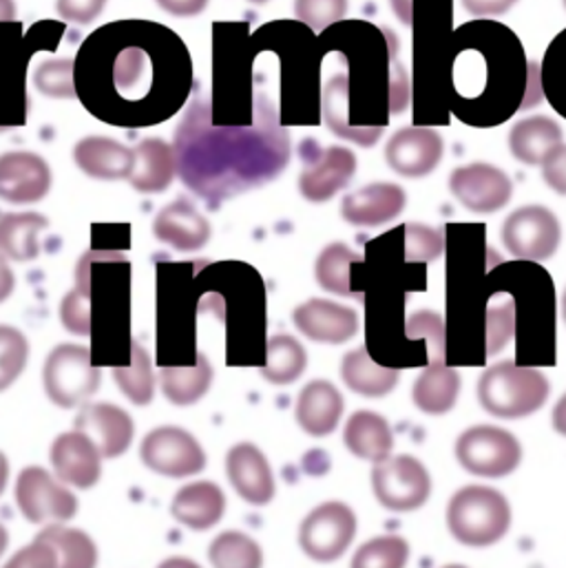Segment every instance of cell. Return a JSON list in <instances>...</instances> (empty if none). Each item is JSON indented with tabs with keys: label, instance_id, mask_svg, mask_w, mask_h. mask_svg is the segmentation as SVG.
Returning a JSON list of instances; mask_svg holds the SVG:
<instances>
[{
	"label": "cell",
	"instance_id": "obj_26",
	"mask_svg": "<svg viewBox=\"0 0 566 568\" xmlns=\"http://www.w3.org/2000/svg\"><path fill=\"white\" fill-rule=\"evenodd\" d=\"M341 378L347 389L363 398H383L396 389L401 372L396 367L376 363L367 347H356L343 356Z\"/></svg>",
	"mask_w": 566,
	"mask_h": 568
},
{
	"label": "cell",
	"instance_id": "obj_37",
	"mask_svg": "<svg viewBox=\"0 0 566 568\" xmlns=\"http://www.w3.org/2000/svg\"><path fill=\"white\" fill-rule=\"evenodd\" d=\"M410 562V545L401 536H378L361 545L350 568H405Z\"/></svg>",
	"mask_w": 566,
	"mask_h": 568
},
{
	"label": "cell",
	"instance_id": "obj_52",
	"mask_svg": "<svg viewBox=\"0 0 566 568\" xmlns=\"http://www.w3.org/2000/svg\"><path fill=\"white\" fill-rule=\"evenodd\" d=\"M158 568H202L195 560L191 558H182V556H175V558H166L164 562H160Z\"/></svg>",
	"mask_w": 566,
	"mask_h": 568
},
{
	"label": "cell",
	"instance_id": "obj_31",
	"mask_svg": "<svg viewBox=\"0 0 566 568\" xmlns=\"http://www.w3.org/2000/svg\"><path fill=\"white\" fill-rule=\"evenodd\" d=\"M38 536L55 549L58 568H98V545L87 531L67 525H47Z\"/></svg>",
	"mask_w": 566,
	"mask_h": 568
},
{
	"label": "cell",
	"instance_id": "obj_18",
	"mask_svg": "<svg viewBox=\"0 0 566 568\" xmlns=\"http://www.w3.org/2000/svg\"><path fill=\"white\" fill-rule=\"evenodd\" d=\"M407 204V195L398 184L374 182L367 184L341 202V217L350 226L376 229L394 222Z\"/></svg>",
	"mask_w": 566,
	"mask_h": 568
},
{
	"label": "cell",
	"instance_id": "obj_15",
	"mask_svg": "<svg viewBox=\"0 0 566 568\" xmlns=\"http://www.w3.org/2000/svg\"><path fill=\"white\" fill-rule=\"evenodd\" d=\"M294 327L310 341L323 345H343L358 334V314L354 307L330 298H307L292 310Z\"/></svg>",
	"mask_w": 566,
	"mask_h": 568
},
{
	"label": "cell",
	"instance_id": "obj_22",
	"mask_svg": "<svg viewBox=\"0 0 566 568\" xmlns=\"http://www.w3.org/2000/svg\"><path fill=\"white\" fill-rule=\"evenodd\" d=\"M178 173L175 146L162 138H144L133 149V169L129 184L142 195L164 193Z\"/></svg>",
	"mask_w": 566,
	"mask_h": 568
},
{
	"label": "cell",
	"instance_id": "obj_43",
	"mask_svg": "<svg viewBox=\"0 0 566 568\" xmlns=\"http://www.w3.org/2000/svg\"><path fill=\"white\" fill-rule=\"evenodd\" d=\"M514 334V303L489 307L487 312V354H498Z\"/></svg>",
	"mask_w": 566,
	"mask_h": 568
},
{
	"label": "cell",
	"instance_id": "obj_59",
	"mask_svg": "<svg viewBox=\"0 0 566 568\" xmlns=\"http://www.w3.org/2000/svg\"><path fill=\"white\" fill-rule=\"evenodd\" d=\"M565 7H566V0H565Z\"/></svg>",
	"mask_w": 566,
	"mask_h": 568
},
{
	"label": "cell",
	"instance_id": "obj_17",
	"mask_svg": "<svg viewBox=\"0 0 566 568\" xmlns=\"http://www.w3.org/2000/svg\"><path fill=\"white\" fill-rule=\"evenodd\" d=\"M75 427L84 432L100 449L104 460L124 456L135 436V420L127 409L113 403H87L75 416Z\"/></svg>",
	"mask_w": 566,
	"mask_h": 568
},
{
	"label": "cell",
	"instance_id": "obj_57",
	"mask_svg": "<svg viewBox=\"0 0 566 568\" xmlns=\"http://www.w3.org/2000/svg\"><path fill=\"white\" fill-rule=\"evenodd\" d=\"M249 2H253V4H266L269 0H249Z\"/></svg>",
	"mask_w": 566,
	"mask_h": 568
},
{
	"label": "cell",
	"instance_id": "obj_39",
	"mask_svg": "<svg viewBox=\"0 0 566 568\" xmlns=\"http://www.w3.org/2000/svg\"><path fill=\"white\" fill-rule=\"evenodd\" d=\"M29 356V338L18 327L0 323V394L22 376Z\"/></svg>",
	"mask_w": 566,
	"mask_h": 568
},
{
	"label": "cell",
	"instance_id": "obj_44",
	"mask_svg": "<svg viewBox=\"0 0 566 568\" xmlns=\"http://www.w3.org/2000/svg\"><path fill=\"white\" fill-rule=\"evenodd\" d=\"M2 568H58V554L44 538L36 536L27 547L18 549Z\"/></svg>",
	"mask_w": 566,
	"mask_h": 568
},
{
	"label": "cell",
	"instance_id": "obj_16",
	"mask_svg": "<svg viewBox=\"0 0 566 568\" xmlns=\"http://www.w3.org/2000/svg\"><path fill=\"white\" fill-rule=\"evenodd\" d=\"M51 191V166L31 151L0 155V200L7 204H38Z\"/></svg>",
	"mask_w": 566,
	"mask_h": 568
},
{
	"label": "cell",
	"instance_id": "obj_23",
	"mask_svg": "<svg viewBox=\"0 0 566 568\" xmlns=\"http://www.w3.org/2000/svg\"><path fill=\"white\" fill-rule=\"evenodd\" d=\"M73 162L87 178L93 180H129L133 169V149L107 135H89L75 142Z\"/></svg>",
	"mask_w": 566,
	"mask_h": 568
},
{
	"label": "cell",
	"instance_id": "obj_50",
	"mask_svg": "<svg viewBox=\"0 0 566 568\" xmlns=\"http://www.w3.org/2000/svg\"><path fill=\"white\" fill-rule=\"evenodd\" d=\"M392 7L396 11V16L401 18V22L405 24H414V7H412V0H392Z\"/></svg>",
	"mask_w": 566,
	"mask_h": 568
},
{
	"label": "cell",
	"instance_id": "obj_30",
	"mask_svg": "<svg viewBox=\"0 0 566 568\" xmlns=\"http://www.w3.org/2000/svg\"><path fill=\"white\" fill-rule=\"evenodd\" d=\"M111 376H113L118 389L122 392V396L129 403H133L135 407H146L153 403L158 376L153 372L151 354L140 343H135V341L131 343L129 363L122 367H113Z\"/></svg>",
	"mask_w": 566,
	"mask_h": 568
},
{
	"label": "cell",
	"instance_id": "obj_48",
	"mask_svg": "<svg viewBox=\"0 0 566 568\" xmlns=\"http://www.w3.org/2000/svg\"><path fill=\"white\" fill-rule=\"evenodd\" d=\"M166 13L175 16V18H193L200 16L209 0H155Z\"/></svg>",
	"mask_w": 566,
	"mask_h": 568
},
{
	"label": "cell",
	"instance_id": "obj_55",
	"mask_svg": "<svg viewBox=\"0 0 566 568\" xmlns=\"http://www.w3.org/2000/svg\"><path fill=\"white\" fill-rule=\"evenodd\" d=\"M7 547H9V531H7V529H4V525L0 523V558L4 556Z\"/></svg>",
	"mask_w": 566,
	"mask_h": 568
},
{
	"label": "cell",
	"instance_id": "obj_42",
	"mask_svg": "<svg viewBox=\"0 0 566 568\" xmlns=\"http://www.w3.org/2000/svg\"><path fill=\"white\" fill-rule=\"evenodd\" d=\"M347 13V0H294V16L312 31H323L330 24L343 20Z\"/></svg>",
	"mask_w": 566,
	"mask_h": 568
},
{
	"label": "cell",
	"instance_id": "obj_20",
	"mask_svg": "<svg viewBox=\"0 0 566 568\" xmlns=\"http://www.w3.org/2000/svg\"><path fill=\"white\" fill-rule=\"evenodd\" d=\"M345 412V400L334 383L325 378L310 381L296 398L294 418L301 432L312 438H325L336 432Z\"/></svg>",
	"mask_w": 566,
	"mask_h": 568
},
{
	"label": "cell",
	"instance_id": "obj_38",
	"mask_svg": "<svg viewBox=\"0 0 566 568\" xmlns=\"http://www.w3.org/2000/svg\"><path fill=\"white\" fill-rule=\"evenodd\" d=\"M33 84L38 93L51 100H75V62L69 58H55L38 64L33 71Z\"/></svg>",
	"mask_w": 566,
	"mask_h": 568
},
{
	"label": "cell",
	"instance_id": "obj_3",
	"mask_svg": "<svg viewBox=\"0 0 566 568\" xmlns=\"http://www.w3.org/2000/svg\"><path fill=\"white\" fill-rule=\"evenodd\" d=\"M42 387L53 405L75 409L100 392L102 369L93 365L87 345L60 343L49 352L42 365Z\"/></svg>",
	"mask_w": 566,
	"mask_h": 568
},
{
	"label": "cell",
	"instance_id": "obj_54",
	"mask_svg": "<svg viewBox=\"0 0 566 568\" xmlns=\"http://www.w3.org/2000/svg\"><path fill=\"white\" fill-rule=\"evenodd\" d=\"M9 474H11V469H9V458L0 452V496L4 494V489H7V485H9Z\"/></svg>",
	"mask_w": 566,
	"mask_h": 568
},
{
	"label": "cell",
	"instance_id": "obj_27",
	"mask_svg": "<svg viewBox=\"0 0 566 568\" xmlns=\"http://www.w3.org/2000/svg\"><path fill=\"white\" fill-rule=\"evenodd\" d=\"M215 369L206 354H198L191 367H164L158 374L160 389L171 405L191 407L200 403L213 387Z\"/></svg>",
	"mask_w": 566,
	"mask_h": 568
},
{
	"label": "cell",
	"instance_id": "obj_10",
	"mask_svg": "<svg viewBox=\"0 0 566 568\" xmlns=\"http://www.w3.org/2000/svg\"><path fill=\"white\" fill-rule=\"evenodd\" d=\"M310 153L301 146L303 171L299 175V193L312 204L330 202L343 191L356 173V155L345 146L319 149L316 142H303Z\"/></svg>",
	"mask_w": 566,
	"mask_h": 568
},
{
	"label": "cell",
	"instance_id": "obj_8",
	"mask_svg": "<svg viewBox=\"0 0 566 568\" xmlns=\"http://www.w3.org/2000/svg\"><path fill=\"white\" fill-rule=\"evenodd\" d=\"M140 458L149 471L173 480L198 476L209 463L200 440L178 425H160L151 429L142 438Z\"/></svg>",
	"mask_w": 566,
	"mask_h": 568
},
{
	"label": "cell",
	"instance_id": "obj_36",
	"mask_svg": "<svg viewBox=\"0 0 566 568\" xmlns=\"http://www.w3.org/2000/svg\"><path fill=\"white\" fill-rule=\"evenodd\" d=\"M151 78H153V73H151V60H149L146 51L127 47L115 55L113 84L122 98L133 100V95L146 93L149 91L146 84Z\"/></svg>",
	"mask_w": 566,
	"mask_h": 568
},
{
	"label": "cell",
	"instance_id": "obj_40",
	"mask_svg": "<svg viewBox=\"0 0 566 568\" xmlns=\"http://www.w3.org/2000/svg\"><path fill=\"white\" fill-rule=\"evenodd\" d=\"M405 233V262L410 264H432L445 251V240L438 231L421 224H407Z\"/></svg>",
	"mask_w": 566,
	"mask_h": 568
},
{
	"label": "cell",
	"instance_id": "obj_19",
	"mask_svg": "<svg viewBox=\"0 0 566 568\" xmlns=\"http://www.w3.org/2000/svg\"><path fill=\"white\" fill-rule=\"evenodd\" d=\"M153 235L178 253H198L211 242L213 229L186 197H180L155 215Z\"/></svg>",
	"mask_w": 566,
	"mask_h": 568
},
{
	"label": "cell",
	"instance_id": "obj_24",
	"mask_svg": "<svg viewBox=\"0 0 566 568\" xmlns=\"http://www.w3.org/2000/svg\"><path fill=\"white\" fill-rule=\"evenodd\" d=\"M563 144V126L547 115L518 120L509 131V151L527 166H543Z\"/></svg>",
	"mask_w": 566,
	"mask_h": 568
},
{
	"label": "cell",
	"instance_id": "obj_46",
	"mask_svg": "<svg viewBox=\"0 0 566 568\" xmlns=\"http://www.w3.org/2000/svg\"><path fill=\"white\" fill-rule=\"evenodd\" d=\"M543 180L552 191L566 195V144L543 164Z\"/></svg>",
	"mask_w": 566,
	"mask_h": 568
},
{
	"label": "cell",
	"instance_id": "obj_9",
	"mask_svg": "<svg viewBox=\"0 0 566 568\" xmlns=\"http://www.w3.org/2000/svg\"><path fill=\"white\" fill-rule=\"evenodd\" d=\"M563 229L545 206H523L503 224L505 248L525 262H547L558 253Z\"/></svg>",
	"mask_w": 566,
	"mask_h": 568
},
{
	"label": "cell",
	"instance_id": "obj_35",
	"mask_svg": "<svg viewBox=\"0 0 566 568\" xmlns=\"http://www.w3.org/2000/svg\"><path fill=\"white\" fill-rule=\"evenodd\" d=\"M213 568H264V549L244 531H224L209 547Z\"/></svg>",
	"mask_w": 566,
	"mask_h": 568
},
{
	"label": "cell",
	"instance_id": "obj_11",
	"mask_svg": "<svg viewBox=\"0 0 566 568\" xmlns=\"http://www.w3.org/2000/svg\"><path fill=\"white\" fill-rule=\"evenodd\" d=\"M449 191L469 213L492 215L503 211L514 195L512 178L485 162L458 166L449 178Z\"/></svg>",
	"mask_w": 566,
	"mask_h": 568
},
{
	"label": "cell",
	"instance_id": "obj_53",
	"mask_svg": "<svg viewBox=\"0 0 566 568\" xmlns=\"http://www.w3.org/2000/svg\"><path fill=\"white\" fill-rule=\"evenodd\" d=\"M16 0H0V22H11L16 18Z\"/></svg>",
	"mask_w": 566,
	"mask_h": 568
},
{
	"label": "cell",
	"instance_id": "obj_49",
	"mask_svg": "<svg viewBox=\"0 0 566 568\" xmlns=\"http://www.w3.org/2000/svg\"><path fill=\"white\" fill-rule=\"evenodd\" d=\"M16 290V275L9 266V260L0 255V303H4Z\"/></svg>",
	"mask_w": 566,
	"mask_h": 568
},
{
	"label": "cell",
	"instance_id": "obj_45",
	"mask_svg": "<svg viewBox=\"0 0 566 568\" xmlns=\"http://www.w3.org/2000/svg\"><path fill=\"white\" fill-rule=\"evenodd\" d=\"M107 7V0H55V11L62 20L91 24Z\"/></svg>",
	"mask_w": 566,
	"mask_h": 568
},
{
	"label": "cell",
	"instance_id": "obj_6",
	"mask_svg": "<svg viewBox=\"0 0 566 568\" xmlns=\"http://www.w3.org/2000/svg\"><path fill=\"white\" fill-rule=\"evenodd\" d=\"M372 491L383 509L410 514L427 505L432 496V476L414 456H390L374 465Z\"/></svg>",
	"mask_w": 566,
	"mask_h": 568
},
{
	"label": "cell",
	"instance_id": "obj_4",
	"mask_svg": "<svg viewBox=\"0 0 566 568\" xmlns=\"http://www.w3.org/2000/svg\"><path fill=\"white\" fill-rule=\"evenodd\" d=\"M458 465L478 478H505L520 467V440L494 425H474L456 438L454 447Z\"/></svg>",
	"mask_w": 566,
	"mask_h": 568
},
{
	"label": "cell",
	"instance_id": "obj_34",
	"mask_svg": "<svg viewBox=\"0 0 566 568\" xmlns=\"http://www.w3.org/2000/svg\"><path fill=\"white\" fill-rule=\"evenodd\" d=\"M60 323L75 336H91V257L84 255L75 268V287L60 301Z\"/></svg>",
	"mask_w": 566,
	"mask_h": 568
},
{
	"label": "cell",
	"instance_id": "obj_2",
	"mask_svg": "<svg viewBox=\"0 0 566 568\" xmlns=\"http://www.w3.org/2000/svg\"><path fill=\"white\" fill-rule=\"evenodd\" d=\"M447 527L461 545L485 549L509 534L512 507L501 491L483 485H467L449 500Z\"/></svg>",
	"mask_w": 566,
	"mask_h": 568
},
{
	"label": "cell",
	"instance_id": "obj_14",
	"mask_svg": "<svg viewBox=\"0 0 566 568\" xmlns=\"http://www.w3.org/2000/svg\"><path fill=\"white\" fill-rule=\"evenodd\" d=\"M226 476L235 494L251 507H269L277 496L271 460L255 443H237L229 449Z\"/></svg>",
	"mask_w": 566,
	"mask_h": 568
},
{
	"label": "cell",
	"instance_id": "obj_28",
	"mask_svg": "<svg viewBox=\"0 0 566 568\" xmlns=\"http://www.w3.org/2000/svg\"><path fill=\"white\" fill-rule=\"evenodd\" d=\"M461 394V374L445 363H432L421 372L412 387L414 405L427 416H445L454 409Z\"/></svg>",
	"mask_w": 566,
	"mask_h": 568
},
{
	"label": "cell",
	"instance_id": "obj_7",
	"mask_svg": "<svg viewBox=\"0 0 566 568\" xmlns=\"http://www.w3.org/2000/svg\"><path fill=\"white\" fill-rule=\"evenodd\" d=\"M356 527V514L345 503H321L303 518L299 527V547L319 565L336 562L354 542Z\"/></svg>",
	"mask_w": 566,
	"mask_h": 568
},
{
	"label": "cell",
	"instance_id": "obj_1",
	"mask_svg": "<svg viewBox=\"0 0 566 568\" xmlns=\"http://www.w3.org/2000/svg\"><path fill=\"white\" fill-rule=\"evenodd\" d=\"M476 392L478 403L487 414L503 420H518L545 407L552 394V383L536 367L501 361L481 376Z\"/></svg>",
	"mask_w": 566,
	"mask_h": 568
},
{
	"label": "cell",
	"instance_id": "obj_13",
	"mask_svg": "<svg viewBox=\"0 0 566 568\" xmlns=\"http://www.w3.org/2000/svg\"><path fill=\"white\" fill-rule=\"evenodd\" d=\"M445 153L443 138L427 126H407L396 131L385 146L387 166L410 180L432 175Z\"/></svg>",
	"mask_w": 566,
	"mask_h": 568
},
{
	"label": "cell",
	"instance_id": "obj_56",
	"mask_svg": "<svg viewBox=\"0 0 566 568\" xmlns=\"http://www.w3.org/2000/svg\"><path fill=\"white\" fill-rule=\"evenodd\" d=\"M552 49H556V51H560V53H565L566 55V44L563 42V40H560V38H556V40H554Z\"/></svg>",
	"mask_w": 566,
	"mask_h": 568
},
{
	"label": "cell",
	"instance_id": "obj_58",
	"mask_svg": "<svg viewBox=\"0 0 566 568\" xmlns=\"http://www.w3.org/2000/svg\"><path fill=\"white\" fill-rule=\"evenodd\" d=\"M443 568H467V567H463V565H447V567H443Z\"/></svg>",
	"mask_w": 566,
	"mask_h": 568
},
{
	"label": "cell",
	"instance_id": "obj_5",
	"mask_svg": "<svg viewBox=\"0 0 566 568\" xmlns=\"http://www.w3.org/2000/svg\"><path fill=\"white\" fill-rule=\"evenodd\" d=\"M13 496L20 516L31 525H67L78 514V498L71 487L38 465L18 474Z\"/></svg>",
	"mask_w": 566,
	"mask_h": 568
},
{
	"label": "cell",
	"instance_id": "obj_51",
	"mask_svg": "<svg viewBox=\"0 0 566 568\" xmlns=\"http://www.w3.org/2000/svg\"><path fill=\"white\" fill-rule=\"evenodd\" d=\"M552 420H554V429H556L560 436H565L566 438V394L560 398V400H558V403H556Z\"/></svg>",
	"mask_w": 566,
	"mask_h": 568
},
{
	"label": "cell",
	"instance_id": "obj_21",
	"mask_svg": "<svg viewBox=\"0 0 566 568\" xmlns=\"http://www.w3.org/2000/svg\"><path fill=\"white\" fill-rule=\"evenodd\" d=\"M226 514V496L213 480H195L184 485L171 503V516L191 531H209L222 523Z\"/></svg>",
	"mask_w": 566,
	"mask_h": 568
},
{
	"label": "cell",
	"instance_id": "obj_25",
	"mask_svg": "<svg viewBox=\"0 0 566 568\" xmlns=\"http://www.w3.org/2000/svg\"><path fill=\"white\" fill-rule=\"evenodd\" d=\"M343 443L352 456L376 465L392 456L394 432L387 418L376 412L361 409L347 418L343 429Z\"/></svg>",
	"mask_w": 566,
	"mask_h": 568
},
{
	"label": "cell",
	"instance_id": "obj_29",
	"mask_svg": "<svg viewBox=\"0 0 566 568\" xmlns=\"http://www.w3.org/2000/svg\"><path fill=\"white\" fill-rule=\"evenodd\" d=\"M49 220L40 213L0 215V255L9 262H33L40 255L38 235L47 231Z\"/></svg>",
	"mask_w": 566,
	"mask_h": 568
},
{
	"label": "cell",
	"instance_id": "obj_32",
	"mask_svg": "<svg viewBox=\"0 0 566 568\" xmlns=\"http://www.w3.org/2000/svg\"><path fill=\"white\" fill-rule=\"evenodd\" d=\"M307 367L305 347L290 334H275L266 343V361L262 376L273 385H292L303 376Z\"/></svg>",
	"mask_w": 566,
	"mask_h": 568
},
{
	"label": "cell",
	"instance_id": "obj_12",
	"mask_svg": "<svg viewBox=\"0 0 566 568\" xmlns=\"http://www.w3.org/2000/svg\"><path fill=\"white\" fill-rule=\"evenodd\" d=\"M55 478L71 489L89 491L102 480V460L98 445L80 429L62 432L49 449Z\"/></svg>",
	"mask_w": 566,
	"mask_h": 568
},
{
	"label": "cell",
	"instance_id": "obj_47",
	"mask_svg": "<svg viewBox=\"0 0 566 568\" xmlns=\"http://www.w3.org/2000/svg\"><path fill=\"white\" fill-rule=\"evenodd\" d=\"M518 0H463L467 13L476 18H494L507 13Z\"/></svg>",
	"mask_w": 566,
	"mask_h": 568
},
{
	"label": "cell",
	"instance_id": "obj_41",
	"mask_svg": "<svg viewBox=\"0 0 566 568\" xmlns=\"http://www.w3.org/2000/svg\"><path fill=\"white\" fill-rule=\"evenodd\" d=\"M410 338H427L432 363H445V321L432 310H418L407 318Z\"/></svg>",
	"mask_w": 566,
	"mask_h": 568
},
{
	"label": "cell",
	"instance_id": "obj_33",
	"mask_svg": "<svg viewBox=\"0 0 566 568\" xmlns=\"http://www.w3.org/2000/svg\"><path fill=\"white\" fill-rule=\"evenodd\" d=\"M363 257L347 248L341 242H334L325 246L314 264V277L316 284L325 292L338 294V296H354L352 290V266L361 264Z\"/></svg>",
	"mask_w": 566,
	"mask_h": 568
}]
</instances>
